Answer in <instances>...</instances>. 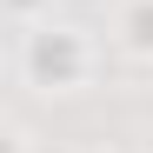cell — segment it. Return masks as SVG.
<instances>
[{
  "instance_id": "obj_4",
  "label": "cell",
  "mask_w": 153,
  "mask_h": 153,
  "mask_svg": "<svg viewBox=\"0 0 153 153\" xmlns=\"http://www.w3.org/2000/svg\"><path fill=\"white\" fill-rule=\"evenodd\" d=\"M93 153H100V146H93Z\"/></svg>"
},
{
  "instance_id": "obj_2",
  "label": "cell",
  "mask_w": 153,
  "mask_h": 153,
  "mask_svg": "<svg viewBox=\"0 0 153 153\" xmlns=\"http://www.w3.org/2000/svg\"><path fill=\"white\" fill-rule=\"evenodd\" d=\"M126 47H133V53H153V0L126 7Z\"/></svg>"
},
{
  "instance_id": "obj_1",
  "label": "cell",
  "mask_w": 153,
  "mask_h": 153,
  "mask_svg": "<svg viewBox=\"0 0 153 153\" xmlns=\"http://www.w3.org/2000/svg\"><path fill=\"white\" fill-rule=\"evenodd\" d=\"M20 67H27V80L33 87H73L87 73V40L73 33V27H33L27 47H20Z\"/></svg>"
},
{
  "instance_id": "obj_3",
  "label": "cell",
  "mask_w": 153,
  "mask_h": 153,
  "mask_svg": "<svg viewBox=\"0 0 153 153\" xmlns=\"http://www.w3.org/2000/svg\"><path fill=\"white\" fill-rule=\"evenodd\" d=\"M7 7H13V13H33V7H40V0H7Z\"/></svg>"
}]
</instances>
